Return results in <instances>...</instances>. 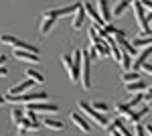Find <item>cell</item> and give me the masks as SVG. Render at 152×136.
I'll use <instances>...</instances> for the list:
<instances>
[{
  "label": "cell",
  "mask_w": 152,
  "mask_h": 136,
  "mask_svg": "<svg viewBox=\"0 0 152 136\" xmlns=\"http://www.w3.org/2000/svg\"><path fill=\"white\" fill-rule=\"evenodd\" d=\"M77 108H79V110H81V112L85 114V116H87V118H89V120H91L94 124L99 126V128H105V130L110 128V122H107V118H105L102 112L94 110L89 102H85V100H79V102H77Z\"/></svg>",
  "instance_id": "6da1fadb"
},
{
  "label": "cell",
  "mask_w": 152,
  "mask_h": 136,
  "mask_svg": "<svg viewBox=\"0 0 152 136\" xmlns=\"http://www.w3.org/2000/svg\"><path fill=\"white\" fill-rule=\"evenodd\" d=\"M71 59H73V65H71V71H69V79L73 81V83H77V81L81 79L83 53L79 51V49H75V51H73V55H71Z\"/></svg>",
  "instance_id": "7a4b0ae2"
},
{
  "label": "cell",
  "mask_w": 152,
  "mask_h": 136,
  "mask_svg": "<svg viewBox=\"0 0 152 136\" xmlns=\"http://www.w3.org/2000/svg\"><path fill=\"white\" fill-rule=\"evenodd\" d=\"M91 59L94 57L89 55V51L83 55V67H81V85H83V90H89L91 87Z\"/></svg>",
  "instance_id": "3957f363"
},
{
  "label": "cell",
  "mask_w": 152,
  "mask_h": 136,
  "mask_svg": "<svg viewBox=\"0 0 152 136\" xmlns=\"http://www.w3.org/2000/svg\"><path fill=\"white\" fill-rule=\"evenodd\" d=\"M18 132H26V130H39L41 128V122L37 120L35 112H24V118L16 124Z\"/></svg>",
  "instance_id": "277c9868"
},
{
  "label": "cell",
  "mask_w": 152,
  "mask_h": 136,
  "mask_svg": "<svg viewBox=\"0 0 152 136\" xmlns=\"http://www.w3.org/2000/svg\"><path fill=\"white\" fill-rule=\"evenodd\" d=\"M26 112H45V116H47V114H57L59 106L47 102H33V104H26Z\"/></svg>",
  "instance_id": "5b68a950"
},
{
  "label": "cell",
  "mask_w": 152,
  "mask_h": 136,
  "mask_svg": "<svg viewBox=\"0 0 152 136\" xmlns=\"http://www.w3.org/2000/svg\"><path fill=\"white\" fill-rule=\"evenodd\" d=\"M132 8H134V16H136V23H138V26H140V33L142 31H146L148 29V14H146V8L140 4V0H136L134 4H132Z\"/></svg>",
  "instance_id": "8992f818"
},
{
  "label": "cell",
  "mask_w": 152,
  "mask_h": 136,
  "mask_svg": "<svg viewBox=\"0 0 152 136\" xmlns=\"http://www.w3.org/2000/svg\"><path fill=\"white\" fill-rule=\"evenodd\" d=\"M79 8V4H69V6H63V8H55V10H45L43 14L45 16H53V18H59V16H69V14H75Z\"/></svg>",
  "instance_id": "52a82bcc"
},
{
  "label": "cell",
  "mask_w": 152,
  "mask_h": 136,
  "mask_svg": "<svg viewBox=\"0 0 152 136\" xmlns=\"http://www.w3.org/2000/svg\"><path fill=\"white\" fill-rule=\"evenodd\" d=\"M12 55L16 57L18 61H26V63H41V59L37 53H31V51H20V49H12Z\"/></svg>",
  "instance_id": "ba28073f"
},
{
  "label": "cell",
  "mask_w": 152,
  "mask_h": 136,
  "mask_svg": "<svg viewBox=\"0 0 152 136\" xmlns=\"http://www.w3.org/2000/svg\"><path fill=\"white\" fill-rule=\"evenodd\" d=\"M69 118H71V122L77 126V128L81 130L83 134H89V132H91V126L87 124V120H85L83 116H79L77 112H71V114H69Z\"/></svg>",
  "instance_id": "9c48e42d"
},
{
  "label": "cell",
  "mask_w": 152,
  "mask_h": 136,
  "mask_svg": "<svg viewBox=\"0 0 152 136\" xmlns=\"http://www.w3.org/2000/svg\"><path fill=\"white\" fill-rule=\"evenodd\" d=\"M114 110L120 114V118H124V120H126V124H128L130 120H132V116H134V110H132L126 102H118L116 106H114Z\"/></svg>",
  "instance_id": "30bf717a"
},
{
  "label": "cell",
  "mask_w": 152,
  "mask_h": 136,
  "mask_svg": "<svg viewBox=\"0 0 152 136\" xmlns=\"http://www.w3.org/2000/svg\"><path fill=\"white\" fill-rule=\"evenodd\" d=\"M85 8H83V4H79V8H77V12L73 14V21H71V26L75 29V31H79V29H83V24H85Z\"/></svg>",
  "instance_id": "8fae6325"
},
{
  "label": "cell",
  "mask_w": 152,
  "mask_h": 136,
  "mask_svg": "<svg viewBox=\"0 0 152 136\" xmlns=\"http://www.w3.org/2000/svg\"><path fill=\"white\" fill-rule=\"evenodd\" d=\"M55 21L57 18H53V16H41V23H39V33L41 35H47V33H51V29L55 26Z\"/></svg>",
  "instance_id": "7c38bea8"
},
{
  "label": "cell",
  "mask_w": 152,
  "mask_h": 136,
  "mask_svg": "<svg viewBox=\"0 0 152 136\" xmlns=\"http://www.w3.org/2000/svg\"><path fill=\"white\" fill-rule=\"evenodd\" d=\"M83 8H85V14L94 21V24H105L104 21H102V16H99V12L94 8V4H91V2H83Z\"/></svg>",
  "instance_id": "4fadbf2b"
},
{
  "label": "cell",
  "mask_w": 152,
  "mask_h": 136,
  "mask_svg": "<svg viewBox=\"0 0 152 136\" xmlns=\"http://www.w3.org/2000/svg\"><path fill=\"white\" fill-rule=\"evenodd\" d=\"M97 12H99V16H102V21L105 24L110 23V18L114 16L112 12H110V6H107V0H97Z\"/></svg>",
  "instance_id": "5bb4252c"
},
{
  "label": "cell",
  "mask_w": 152,
  "mask_h": 136,
  "mask_svg": "<svg viewBox=\"0 0 152 136\" xmlns=\"http://www.w3.org/2000/svg\"><path fill=\"white\" fill-rule=\"evenodd\" d=\"M33 83H35L33 79H26V81H23V83H18V85L10 87L8 93H12V96H23V93H26V90H31V85H33Z\"/></svg>",
  "instance_id": "9a60e30c"
},
{
  "label": "cell",
  "mask_w": 152,
  "mask_h": 136,
  "mask_svg": "<svg viewBox=\"0 0 152 136\" xmlns=\"http://www.w3.org/2000/svg\"><path fill=\"white\" fill-rule=\"evenodd\" d=\"M41 124H45V128H49V130H63V128H65V124H63L61 120H53V118H49V116L43 118Z\"/></svg>",
  "instance_id": "2e32d148"
},
{
  "label": "cell",
  "mask_w": 152,
  "mask_h": 136,
  "mask_svg": "<svg viewBox=\"0 0 152 136\" xmlns=\"http://www.w3.org/2000/svg\"><path fill=\"white\" fill-rule=\"evenodd\" d=\"M134 2H136V0H120V2H118L116 6H114L112 14H114V16H122V14L126 12V8H128L130 4H134Z\"/></svg>",
  "instance_id": "e0dca14e"
},
{
  "label": "cell",
  "mask_w": 152,
  "mask_h": 136,
  "mask_svg": "<svg viewBox=\"0 0 152 136\" xmlns=\"http://www.w3.org/2000/svg\"><path fill=\"white\" fill-rule=\"evenodd\" d=\"M132 45L136 47V49H146V47H152V37H136L134 41H132Z\"/></svg>",
  "instance_id": "ac0fdd59"
},
{
  "label": "cell",
  "mask_w": 152,
  "mask_h": 136,
  "mask_svg": "<svg viewBox=\"0 0 152 136\" xmlns=\"http://www.w3.org/2000/svg\"><path fill=\"white\" fill-rule=\"evenodd\" d=\"M146 90V83L144 81H134V83H126V91L128 93H142V91Z\"/></svg>",
  "instance_id": "d6986e66"
},
{
  "label": "cell",
  "mask_w": 152,
  "mask_h": 136,
  "mask_svg": "<svg viewBox=\"0 0 152 136\" xmlns=\"http://www.w3.org/2000/svg\"><path fill=\"white\" fill-rule=\"evenodd\" d=\"M116 43H118V47H120L122 51H126V53H130V55H134V53H136V47L132 45V43H128V41H126V37L116 39Z\"/></svg>",
  "instance_id": "ffe728a7"
},
{
  "label": "cell",
  "mask_w": 152,
  "mask_h": 136,
  "mask_svg": "<svg viewBox=\"0 0 152 136\" xmlns=\"http://www.w3.org/2000/svg\"><path fill=\"white\" fill-rule=\"evenodd\" d=\"M140 75H142L140 71H134V69H132V71H124L122 81H124V83H134V81H140L142 79Z\"/></svg>",
  "instance_id": "44dd1931"
},
{
  "label": "cell",
  "mask_w": 152,
  "mask_h": 136,
  "mask_svg": "<svg viewBox=\"0 0 152 136\" xmlns=\"http://www.w3.org/2000/svg\"><path fill=\"white\" fill-rule=\"evenodd\" d=\"M18 41H20L18 37H12V35H6V33H4V35H0V43H2V45L12 47V49L18 45Z\"/></svg>",
  "instance_id": "7402d4cb"
},
{
  "label": "cell",
  "mask_w": 152,
  "mask_h": 136,
  "mask_svg": "<svg viewBox=\"0 0 152 136\" xmlns=\"http://www.w3.org/2000/svg\"><path fill=\"white\" fill-rule=\"evenodd\" d=\"M24 75H26L28 79H33L35 83H45V75H43V73H39V71H35V69H26V71H24Z\"/></svg>",
  "instance_id": "603a6c76"
},
{
  "label": "cell",
  "mask_w": 152,
  "mask_h": 136,
  "mask_svg": "<svg viewBox=\"0 0 152 136\" xmlns=\"http://www.w3.org/2000/svg\"><path fill=\"white\" fill-rule=\"evenodd\" d=\"M24 118V110L20 108V106H14L12 108V112H10V120H12V124H18L20 120Z\"/></svg>",
  "instance_id": "cb8c5ba5"
},
{
  "label": "cell",
  "mask_w": 152,
  "mask_h": 136,
  "mask_svg": "<svg viewBox=\"0 0 152 136\" xmlns=\"http://www.w3.org/2000/svg\"><path fill=\"white\" fill-rule=\"evenodd\" d=\"M132 63H134V61H132V55H130V53H126V51H122L120 65L124 67V71H130V69H132Z\"/></svg>",
  "instance_id": "d4e9b609"
},
{
  "label": "cell",
  "mask_w": 152,
  "mask_h": 136,
  "mask_svg": "<svg viewBox=\"0 0 152 136\" xmlns=\"http://www.w3.org/2000/svg\"><path fill=\"white\" fill-rule=\"evenodd\" d=\"M61 65H63V69H67V71H71V65H73V59H71L69 55H63V57H61Z\"/></svg>",
  "instance_id": "484cf974"
},
{
  "label": "cell",
  "mask_w": 152,
  "mask_h": 136,
  "mask_svg": "<svg viewBox=\"0 0 152 136\" xmlns=\"http://www.w3.org/2000/svg\"><path fill=\"white\" fill-rule=\"evenodd\" d=\"M91 108H94V110H97V112H107V110H110V106H107V104H104V102H94L91 104Z\"/></svg>",
  "instance_id": "4316f807"
},
{
  "label": "cell",
  "mask_w": 152,
  "mask_h": 136,
  "mask_svg": "<svg viewBox=\"0 0 152 136\" xmlns=\"http://www.w3.org/2000/svg\"><path fill=\"white\" fill-rule=\"evenodd\" d=\"M134 136H146V130L142 128V124H134Z\"/></svg>",
  "instance_id": "83f0119b"
},
{
  "label": "cell",
  "mask_w": 152,
  "mask_h": 136,
  "mask_svg": "<svg viewBox=\"0 0 152 136\" xmlns=\"http://www.w3.org/2000/svg\"><path fill=\"white\" fill-rule=\"evenodd\" d=\"M140 71L146 73V75H152V63H144V65L140 67Z\"/></svg>",
  "instance_id": "f1b7e54d"
},
{
  "label": "cell",
  "mask_w": 152,
  "mask_h": 136,
  "mask_svg": "<svg viewBox=\"0 0 152 136\" xmlns=\"http://www.w3.org/2000/svg\"><path fill=\"white\" fill-rule=\"evenodd\" d=\"M144 100H146V102H152V85L146 87V91H144Z\"/></svg>",
  "instance_id": "f546056e"
},
{
  "label": "cell",
  "mask_w": 152,
  "mask_h": 136,
  "mask_svg": "<svg viewBox=\"0 0 152 136\" xmlns=\"http://www.w3.org/2000/svg\"><path fill=\"white\" fill-rule=\"evenodd\" d=\"M107 132H110V136H122V134H120V132H118V130H116V128H114L112 124H110V128H107Z\"/></svg>",
  "instance_id": "4dcf8cb0"
},
{
  "label": "cell",
  "mask_w": 152,
  "mask_h": 136,
  "mask_svg": "<svg viewBox=\"0 0 152 136\" xmlns=\"http://www.w3.org/2000/svg\"><path fill=\"white\" fill-rule=\"evenodd\" d=\"M8 75V69H6V65H2L0 67V77H6Z\"/></svg>",
  "instance_id": "1f68e13d"
},
{
  "label": "cell",
  "mask_w": 152,
  "mask_h": 136,
  "mask_svg": "<svg viewBox=\"0 0 152 136\" xmlns=\"http://www.w3.org/2000/svg\"><path fill=\"white\" fill-rule=\"evenodd\" d=\"M6 61H8V57H6V55H0V67H2V65H6Z\"/></svg>",
  "instance_id": "d6a6232c"
},
{
  "label": "cell",
  "mask_w": 152,
  "mask_h": 136,
  "mask_svg": "<svg viewBox=\"0 0 152 136\" xmlns=\"http://www.w3.org/2000/svg\"><path fill=\"white\" fill-rule=\"evenodd\" d=\"M144 130H146V134H148V136H152V124H148Z\"/></svg>",
  "instance_id": "836d02e7"
},
{
  "label": "cell",
  "mask_w": 152,
  "mask_h": 136,
  "mask_svg": "<svg viewBox=\"0 0 152 136\" xmlns=\"http://www.w3.org/2000/svg\"><path fill=\"white\" fill-rule=\"evenodd\" d=\"M4 104H6V98H4V96H0V106H4Z\"/></svg>",
  "instance_id": "e575fe53"
}]
</instances>
